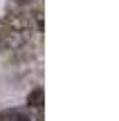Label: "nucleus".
I'll list each match as a JSON object with an SVG mask.
<instances>
[{
  "label": "nucleus",
  "instance_id": "obj_3",
  "mask_svg": "<svg viewBox=\"0 0 119 121\" xmlns=\"http://www.w3.org/2000/svg\"><path fill=\"white\" fill-rule=\"evenodd\" d=\"M0 52H2V40H0Z\"/></svg>",
  "mask_w": 119,
  "mask_h": 121
},
{
  "label": "nucleus",
  "instance_id": "obj_2",
  "mask_svg": "<svg viewBox=\"0 0 119 121\" xmlns=\"http://www.w3.org/2000/svg\"><path fill=\"white\" fill-rule=\"evenodd\" d=\"M43 101H45V94H43V87H36L27 94V108L29 110H43Z\"/></svg>",
  "mask_w": 119,
  "mask_h": 121
},
{
  "label": "nucleus",
  "instance_id": "obj_1",
  "mask_svg": "<svg viewBox=\"0 0 119 121\" xmlns=\"http://www.w3.org/2000/svg\"><path fill=\"white\" fill-rule=\"evenodd\" d=\"M0 121H34L29 110H20V108H7L0 112Z\"/></svg>",
  "mask_w": 119,
  "mask_h": 121
}]
</instances>
